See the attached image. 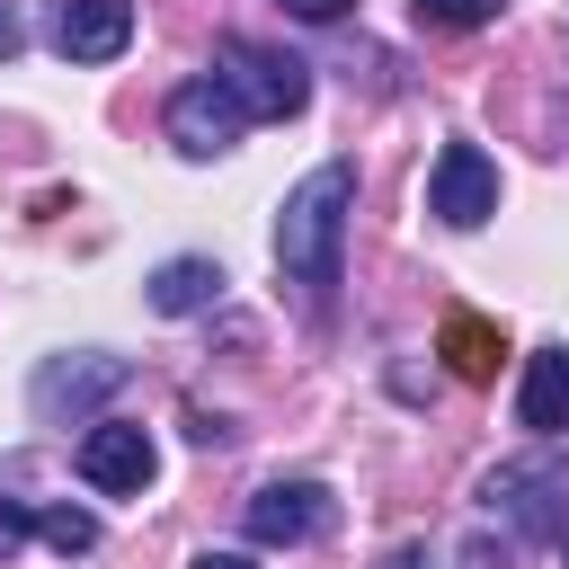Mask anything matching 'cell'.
Masks as SVG:
<instances>
[{"instance_id": "obj_1", "label": "cell", "mask_w": 569, "mask_h": 569, "mask_svg": "<svg viewBox=\"0 0 569 569\" xmlns=\"http://www.w3.org/2000/svg\"><path fill=\"white\" fill-rule=\"evenodd\" d=\"M347 213H356V169L347 160H320L293 196H284V213H276V267H284V284H302L311 302L338 284V267H347Z\"/></svg>"}, {"instance_id": "obj_2", "label": "cell", "mask_w": 569, "mask_h": 569, "mask_svg": "<svg viewBox=\"0 0 569 569\" xmlns=\"http://www.w3.org/2000/svg\"><path fill=\"white\" fill-rule=\"evenodd\" d=\"M213 71L231 80V98H240L249 116H302V107H311V71H302L293 53H276V44L222 36V44H213Z\"/></svg>"}, {"instance_id": "obj_3", "label": "cell", "mask_w": 569, "mask_h": 569, "mask_svg": "<svg viewBox=\"0 0 569 569\" xmlns=\"http://www.w3.org/2000/svg\"><path fill=\"white\" fill-rule=\"evenodd\" d=\"M160 124H169V142H178L187 160H213V151H231L258 116L231 98V80H222V71H196V80H178V89H169Z\"/></svg>"}, {"instance_id": "obj_4", "label": "cell", "mask_w": 569, "mask_h": 569, "mask_svg": "<svg viewBox=\"0 0 569 569\" xmlns=\"http://www.w3.org/2000/svg\"><path fill=\"white\" fill-rule=\"evenodd\" d=\"M480 498H489V516H507V525L533 542V533H551V525H560V498H569V462H560V453H525V462H498Z\"/></svg>"}, {"instance_id": "obj_5", "label": "cell", "mask_w": 569, "mask_h": 569, "mask_svg": "<svg viewBox=\"0 0 569 569\" xmlns=\"http://www.w3.org/2000/svg\"><path fill=\"white\" fill-rule=\"evenodd\" d=\"M427 213L453 222V231H480L498 213V160L480 142H445L436 169H427Z\"/></svg>"}, {"instance_id": "obj_6", "label": "cell", "mask_w": 569, "mask_h": 569, "mask_svg": "<svg viewBox=\"0 0 569 569\" xmlns=\"http://www.w3.org/2000/svg\"><path fill=\"white\" fill-rule=\"evenodd\" d=\"M151 471H160V453H151V436H142L133 418H89V436H80V480H89L98 498H142Z\"/></svg>"}, {"instance_id": "obj_7", "label": "cell", "mask_w": 569, "mask_h": 569, "mask_svg": "<svg viewBox=\"0 0 569 569\" xmlns=\"http://www.w3.org/2000/svg\"><path fill=\"white\" fill-rule=\"evenodd\" d=\"M107 391H124V356H98V347H80V356H53L44 373H36V418L44 427H62V418H80V409H98Z\"/></svg>"}, {"instance_id": "obj_8", "label": "cell", "mask_w": 569, "mask_h": 569, "mask_svg": "<svg viewBox=\"0 0 569 569\" xmlns=\"http://www.w3.org/2000/svg\"><path fill=\"white\" fill-rule=\"evenodd\" d=\"M329 525V489L320 480H267L258 498H249V542H267V551H293V542H311Z\"/></svg>"}, {"instance_id": "obj_9", "label": "cell", "mask_w": 569, "mask_h": 569, "mask_svg": "<svg viewBox=\"0 0 569 569\" xmlns=\"http://www.w3.org/2000/svg\"><path fill=\"white\" fill-rule=\"evenodd\" d=\"M133 44V0H53V53L62 62H116Z\"/></svg>"}, {"instance_id": "obj_10", "label": "cell", "mask_w": 569, "mask_h": 569, "mask_svg": "<svg viewBox=\"0 0 569 569\" xmlns=\"http://www.w3.org/2000/svg\"><path fill=\"white\" fill-rule=\"evenodd\" d=\"M516 427H533L542 445H551V436H569V347H533V356H525Z\"/></svg>"}, {"instance_id": "obj_11", "label": "cell", "mask_w": 569, "mask_h": 569, "mask_svg": "<svg viewBox=\"0 0 569 569\" xmlns=\"http://www.w3.org/2000/svg\"><path fill=\"white\" fill-rule=\"evenodd\" d=\"M436 356H445L462 382H489V373H498V356H507V338H498L480 311H445V329H436Z\"/></svg>"}, {"instance_id": "obj_12", "label": "cell", "mask_w": 569, "mask_h": 569, "mask_svg": "<svg viewBox=\"0 0 569 569\" xmlns=\"http://www.w3.org/2000/svg\"><path fill=\"white\" fill-rule=\"evenodd\" d=\"M213 293H222V267H213V258H169V267L151 276V311H160V320H187V311H204Z\"/></svg>"}, {"instance_id": "obj_13", "label": "cell", "mask_w": 569, "mask_h": 569, "mask_svg": "<svg viewBox=\"0 0 569 569\" xmlns=\"http://www.w3.org/2000/svg\"><path fill=\"white\" fill-rule=\"evenodd\" d=\"M36 533H44L53 551H89V542H98V516H89V507H44Z\"/></svg>"}, {"instance_id": "obj_14", "label": "cell", "mask_w": 569, "mask_h": 569, "mask_svg": "<svg viewBox=\"0 0 569 569\" xmlns=\"http://www.w3.org/2000/svg\"><path fill=\"white\" fill-rule=\"evenodd\" d=\"M418 9V27H489L507 0H409Z\"/></svg>"}, {"instance_id": "obj_15", "label": "cell", "mask_w": 569, "mask_h": 569, "mask_svg": "<svg viewBox=\"0 0 569 569\" xmlns=\"http://www.w3.org/2000/svg\"><path fill=\"white\" fill-rule=\"evenodd\" d=\"M18 44H27V27H18V9H0V62H9Z\"/></svg>"}, {"instance_id": "obj_16", "label": "cell", "mask_w": 569, "mask_h": 569, "mask_svg": "<svg viewBox=\"0 0 569 569\" xmlns=\"http://www.w3.org/2000/svg\"><path fill=\"white\" fill-rule=\"evenodd\" d=\"M347 0H284V18H338Z\"/></svg>"}, {"instance_id": "obj_17", "label": "cell", "mask_w": 569, "mask_h": 569, "mask_svg": "<svg viewBox=\"0 0 569 569\" xmlns=\"http://www.w3.org/2000/svg\"><path fill=\"white\" fill-rule=\"evenodd\" d=\"M27 525H36V516H18V507H0V551H9V542H18Z\"/></svg>"}, {"instance_id": "obj_18", "label": "cell", "mask_w": 569, "mask_h": 569, "mask_svg": "<svg viewBox=\"0 0 569 569\" xmlns=\"http://www.w3.org/2000/svg\"><path fill=\"white\" fill-rule=\"evenodd\" d=\"M196 569H258V560H249V551H204Z\"/></svg>"}, {"instance_id": "obj_19", "label": "cell", "mask_w": 569, "mask_h": 569, "mask_svg": "<svg viewBox=\"0 0 569 569\" xmlns=\"http://www.w3.org/2000/svg\"><path fill=\"white\" fill-rule=\"evenodd\" d=\"M560 551H569V542H560Z\"/></svg>"}]
</instances>
